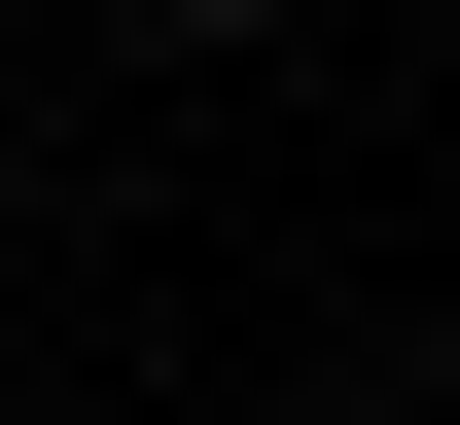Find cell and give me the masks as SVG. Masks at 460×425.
Returning a JSON list of instances; mask_svg holds the SVG:
<instances>
[{
  "mask_svg": "<svg viewBox=\"0 0 460 425\" xmlns=\"http://www.w3.org/2000/svg\"><path fill=\"white\" fill-rule=\"evenodd\" d=\"M177 36H284V0H177Z\"/></svg>",
  "mask_w": 460,
  "mask_h": 425,
  "instance_id": "cell-1",
  "label": "cell"
}]
</instances>
